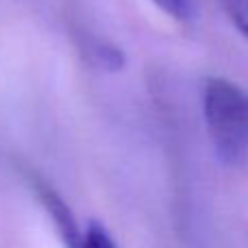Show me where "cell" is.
Masks as SVG:
<instances>
[{"mask_svg": "<svg viewBox=\"0 0 248 248\" xmlns=\"http://www.w3.org/2000/svg\"><path fill=\"white\" fill-rule=\"evenodd\" d=\"M202 116L216 157L229 168L248 163L246 92L229 78H207L202 90Z\"/></svg>", "mask_w": 248, "mask_h": 248, "instance_id": "obj_1", "label": "cell"}, {"mask_svg": "<svg viewBox=\"0 0 248 248\" xmlns=\"http://www.w3.org/2000/svg\"><path fill=\"white\" fill-rule=\"evenodd\" d=\"M37 194H39V198H42V202L46 205V209L52 214V218L57 220V224H59L61 233L65 235L68 244L72 248H77V244H78V231H77V227H74L72 214H70L68 207L63 205V201H61V198L57 196V194L52 192L48 185H42V183H37Z\"/></svg>", "mask_w": 248, "mask_h": 248, "instance_id": "obj_2", "label": "cell"}, {"mask_svg": "<svg viewBox=\"0 0 248 248\" xmlns=\"http://www.w3.org/2000/svg\"><path fill=\"white\" fill-rule=\"evenodd\" d=\"M229 20L248 39V0H220Z\"/></svg>", "mask_w": 248, "mask_h": 248, "instance_id": "obj_3", "label": "cell"}, {"mask_svg": "<svg viewBox=\"0 0 248 248\" xmlns=\"http://www.w3.org/2000/svg\"><path fill=\"white\" fill-rule=\"evenodd\" d=\"M77 248H118V246L100 224H90V229L83 233V237H78Z\"/></svg>", "mask_w": 248, "mask_h": 248, "instance_id": "obj_4", "label": "cell"}, {"mask_svg": "<svg viewBox=\"0 0 248 248\" xmlns=\"http://www.w3.org/2000/svg\"><path fill=\"white\" fill-rule=\"evenodd\" d=\"M163 13H168L170 17L179 22H185L194 16V4L192 0H153Z\"/></svg>", "mask_w": 248, "mask_h": 248, "instance_id": "obj_5", "label": "cell"}]
</instances>
